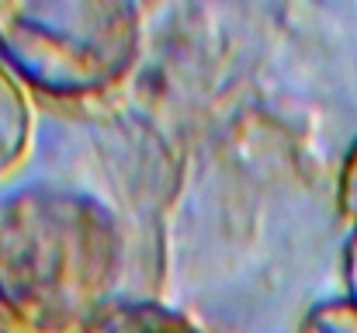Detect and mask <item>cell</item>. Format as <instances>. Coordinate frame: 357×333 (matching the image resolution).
Here are the masks:
<instances>
[{"label": "cell", "instance_id": "1", "mask_svg": "<svg viewBox=\"0 0 357 333\" xmlns=\"http://www.w3.org/2000/svg\"><path fill=\"white\" fill-rule=\"evenodd\" d=\"M125 236L119 216L73 188L0 198V313L14 333H80L115 302Z\"/></svg>", "mask_w": 357, "mask_h": 333}, {"label": "cell", "instance_id": "2", "mask_svg": "<svg viewBox=\"0 0 357 333\" xmlns=\"http://www.w3.org/2000/svg\"><path fill=\"white\" fill-rule=\"evenodd\" d=\"M142 10L125 0H0V63L38 98L87 105L128 84Z\"/></svg>", "mask_w": 357, "mask_h": 333}, {"label": "cell", "instance_id": "3", "mask_svg": "<svg viewBox=\"0 0 357 333\" xmlns=\"http://www.w3.org/2000/svg\"><path fill=\"white\" fill-rule=\"evenodd\" d=\"M38 132L35 94L0 63V188H7L31 160Z\"/></svg>", "mask_w": 357, "mask_h": 333}, {"label": "cell", "instance_id": "4", "mask_svg": "<svg viewBox=\"0 0 357 333\" xmlns=\"http://www.w3.org/2000/svg\"><path fill=\"white\" fill-rule=\"evenodd\" d=\"M80 333H205L191 316L153 299H115Z\"/></svg>", "mask_w": 357, "mask_h": 333}, {"label": "cell", "instance_id": "5", "mask_svg": "<svg viewBox=\"0 0 357 333\" xmlns=\"http://www.w3.org/2000/svg\"><path fill=\"white\" fill-rule=\"evenodd\" d=\"M295 333H357V302H351L347 295L323 299L309 306Z\"/></svg>", "mask_w": 357, "mask_h": 333}, {"label": "cell", "instance_id": "6", "mask_svg": "<svg viewBox=\"0 0 357 333\" xmlns=\"http://www.w3.org/2000/svg\"><path fill=\"white\" fill-rule=\"evenodd\" d=\"M337 212L340 219L357 222V139L351 142L344 163H340V177H337Z\"/></svg>", "mask_w": 357, "mask_h": 333}, {"label": "cell", "instance_id": "7", "mask_svg": "<svg viewBox=\"0 0 357 333\" xmlns=\"http://www.w3.org/2000/svg\"><path fill=\"white\" fill-rule=\"evenodd\" d=\"M340 271H344L347 299L357 302V222L351 225V232H347V239H344V260H340Z\"/></svg>", "mask_w": 357, "mask_h": 333}, {"label": "cell", "instance_id": "8", "mask_svg": "<svg viewBox=\"0 0 357 333\" xmlns=\"http://www.w3.org/2000/svg\"><path fill=\"white\" fill-rule=\"evenodd\" d=\"M3 330H10V327H7V320H3V313H0V333Z\"/></svg>", "mask_w": 357, "mask_h": 333}]
</instances>
